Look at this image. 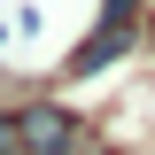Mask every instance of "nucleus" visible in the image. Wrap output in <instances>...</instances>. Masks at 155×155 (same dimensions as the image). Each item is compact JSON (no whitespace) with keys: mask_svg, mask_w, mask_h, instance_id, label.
I'll return each mask as SVG.
<instances>
[{"mask_svg":"<svg viewBox=\"0 0 155 155\" xmlns=\"http://www.w3.org/2000/svg\"><path fill=\"white\" fill-rule=\"evenodd\" d=\"M16 132H23V155H70V116L62 109H31Z\"/></svg>","mask_w":155,"mask_h":155,"instance_id":"1","label":"nucleus"},{"mask_svg":"<svg viewBox=\"0 0 155 155\" xmlns=\"http://www.w3.org/2000/svg\"><path fill=\"white\" fill-rule=\"evenodd\" d=\"M109 54H124V23H109L93 47H78V70H93V62H109Z\"/></svg>","mask_w":155,"mask_h":155,"instance_id":"2","label":"nucleus"}]
</instances>
